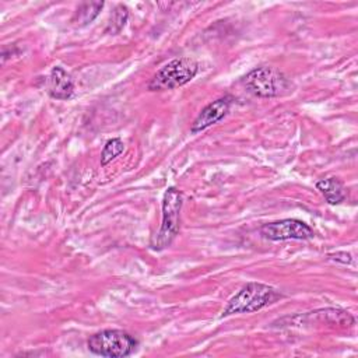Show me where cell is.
Segmentation results:
<instances>
[{
	"mask_svg": "<svg viewBox=\"0 0 358 358\" xmlns=\"http://www.w3.org/2000/svg\"><path fill=\"white\" fill-rule=\"evenodd\" d=\"M183 194L176 187H168L162 199V222L158 232L151 238L152 250H164L175 241L180 228V210Z\"/></svg>",
	"mask_w": 358,
	"mask_h": 358,
	"instance_id": "2",
	"label": "cell"
},
{
	"mask_svg": "<svg viewBox=\"0 0 358 358\" xmlns=\"http://www.w3.org/2000/svg\"><path fill=\"white\" fill-rule=\"evenodd\" d=\"M316 189L323 194L326 201L331 206L340 204L345 200L347 193L343 182L337 178H323L316 182Z\"/></svg>",
	"mask_w": 358,
	"mask_h": 358,
	"instance_id": "9",
	"label": "cell"
},
{
	"mask_svg": "<svg viewBox=\"0 0 358 358\" xmlns=\"http://www.w3.org/2000/svg\"><path fill=\"white\" fill-rule=\"evenodd\" d=\"M138 345V341L127 331L119 329H108L92 334L88 341V350L101 357L124 358L131 355Z\"/></svg>",
	"mask_w": 358,
	"mask_h": 358,
	"instance_id": "4",
	"label": "cell"
},
{
	"mask_svg": "<svg viewBox=\"0 0 358 358\" xmlns=\"http://www.w3.org/2000/svg\"><path fill=\"white\" fill-rule=\"evenodd\" d=\"M74 83L71 76L60 66H55L48 77V92L55 99H69L73 95Z\"/></svg>",
	"mask_w": 358,
	"mask_h": 358,
	"instance_id": "8",
	"label": "cell"
},
{
	"mask_svg": "<svg viewBox=\"0 0 358 358\" xmlns=\"http://www.w3.org/2000/svg\"><path fill=\"white\" fill-rule=\"evenodd\" d=\"M199 71V63L192 57H178L161 69L152 76L148 83L150 91H165L173 90L187 84Z\"/></svg>",
	"mask_w": 358,
	"mask_h": 358,
	"instance_id": "5",
	"label": "cell"
},
{
	"mask_svg": "<svg viewBox=\"0 0 358 358\" xmlns=\"http://www.w3.org/2000/svg\"><path fill=\"white\" fill-rule=\"evenodd\" d=\"M124 150V144L120 138H110L105 143L102 152H101V165H108L112 159L119 157Z\"/></svg>",
	"mask_w": 358,
	"mask_h": 358,
	"instance_id": "12",
	"label": "cell"
},
{
	"mask_svg": "<svg viewBox=\"0 0 358 358\" xmlns=\"http://www.w3.org/2000/svg\"><path fill=\"white\" fill-rule=\"evenodd\" d=\"M232 105V98L231 96H221L213 102H210L207 106H204L197 117L193 120L190 126V133L197 134L210 126L218 123L221 119L227 116L229 112V108Z\"/></svg>",
	"mask_w": 358,
	"mask_h": 358,
	"instance_id": "7",
	"label": "cell"
},
{
	"mask_svg": "<svg viewBox=\"0 0 358 358\" xmlns=\"http://www.w3.org/2000/svg\"><path fill=\"white\" fill-rule=\"evenodd\" d=\"M242 84L260 98H275L288 94L292 88L291 80L278 69L259 66L242 77Z\"/></svg>",
	"mask_w": 358,
	"mask_h": 358,
	"instance_id": "3",
	"label": "cell"
},
{
	"mask_svg": "<svg viewBox=\"0 0 358 358\" xmlns=\"http://www.w3.org/2000/svg\"><path fill=\"white\" fill-rule=\"evenodd\" d=\"M129 18V10L126 6L119 4L115 7V10L112 11V15L109 18V24L106 28V32L110 34H119L122 31V28L124 27L126 21Z\"/></svg>",
	"mask_w": 358,
	"mask_h": 358,
	"instance_id": "11",
	"label": "cell"
},
{
	"mask_svg": "<svg viewBox=\"0 0 358 358\" xmlns=\"http://www.w3.org/2000/svg\"><path fill=\"white\" fill-rule=\"evenodd\" d=\"M284 295L274 287L263 282H248L245 284L227 303L220 317H227L236 313H253L277 301Z\"/></svg>",
	"mask_w": 358,
	"mask_h": 358,
	"instance_id": "1",
	"label": "cell"
},
{
	"mask_svg": "<svg viewBox=\"0 0 358 358\" xmlns=\"http://www.w3.org/2000/svg\"><path fill=\"white\" fill-rule=\"evenodd\" d=\"M260 234L270 241H305L315 236L313 229L303 221L295 218H285L262 225Z\"/></svg>",
	"mask_w": 358,
	"mask_h": 358,
	"instance_id": "6",
	"label": "cell"
},
{
	"mask_svg": "<svg viewBox=\"0 0 358 358\" xmlns=\"http://www.w3.org/2000/svg\"><path fill=\"white\" fill-rule=\"evenodd\" d=\"M103 3L102 1H88V3H83L78 8L77 13L73 18V21L78 25H87L88 22H91L102 10Z\"/></svg>",
	"mask_w": 358,
	"mask_h": 358,
	"instance_id": "10",
	"label": "cell"
}]
</instances>
